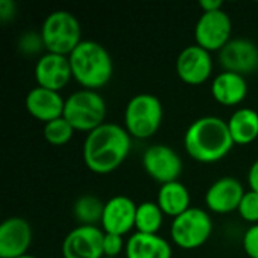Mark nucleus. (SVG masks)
Listing matches in <instances>:
<instances>
[{
    "instance_id": "nucleus-1",
    "label": "nucleus",
    "mask_w": 258,
    "mask_h": 258,
    "mask_svg": "<svg viewBox=\"0 0 258 258\" xmlns=\"http://www.w3.org/2000/svg\"><path fill=\"white\" fill-rule=\"evenodd\" d=\"M132 136L128 132L113 122H104L88 133L83 144V160L89 171L95 174H109L115 171L128 156Z\"/></svg>"
},
{
    "instance_id": "nucleus-2",
    "label": "nucleus",
    "mask_w": 258,
    "mask_h": 258,
    "mask_svg": "<svg viewBox=\"0 0 258 258\" xmlns=\"http://www.w3.org/2000/svg\"><path fill=\"white\" fill-rule=\"evenodd\" d=\"M183 142L186 153L201 163L219 162L234 147L228 122L218 116L195 119L187 127Z\"/></svg>"
},
{
    "instance_id": "nucleus-3",
    "label": "nucleus",
    "mask_w": 258,
    "mask_h": 258,
    "mask_svg": "<svg viewBox=\"0 0 258 258\" xmlns=\"http://www.w3.org/2000/svg\"><path fill=\"white\" fill-rule=\"evenodd\" d=\"M73 77L83 89L97 91L109 83L113 74V62L109 51L98 42L85 39L68 56Z\"/></svg>"
},
{
    "instance_id": "nucleus-4",
    "label": "nucleus",
    "mask_w": 258,
    "mask_h": 258,
    "mask_svg": "<svg viewBox=\"0 0 258 258\" xmlns=\"http://www.w3.org/2000/svg\"><path fill=\"white\" fill-rule=\"evenodd\" d=\"M41 38L48 53L70 56L82 42L80 23L68 11H54L44 20Z\"/></svg>"
},
{
    "instance_id": "nucleus-5",
    "label": "nucleus",
    "mask_w": 258,
    "mask_h": 258,
    "mask_svg": "<svg viewBox=\"0 0 258 258\" xmlns=\"http://www.w3.org/2000/svg\"><path fill=\"white\" fill-rule=\"evenodd\" d=\"M106 112V101L97 91L80 89L65 100L63 118L74 130L91 133L104 124Z\"/></svg>"
},
{
    "instance_id": "nucleus-6",
    "label": "nucleus",
    "mask_w": 258,
    "mask_h": 258,
    "mask_svg": "<svg viewBox=\"0 0 258 258\" xmlns=\"http://www.w3.org/2000/svg\"><path fill=\"white\" fill-rule=\"evenodd\" d=\"M163 119L160 100L153 94H138L125 106L124 122L132 138L148 139L157 133Z\"/></svg>"
},
{
    "instance_id": "nucleus-7",
    "label": "nucleus",
    "mask_w": 258,
    "mask_h": 258,
    "mask_svg": "<svg viewBox=\"0 0 258 258\" xmlns=\"http://www.w3.org/2000/svg\"><path fill=\"white\" fill-rule=\"evenodd\" d=\"M213 230L209 213L198 207H190L171 224V239L183 249H197L203 246Z\"/></svg>"
},
{
    "instance_id": "nucleus-8",
    "label": "nucleus",
    "mask_w": 258,
    "mask_h": 258,
    "mask_svg": "<svg viewBox=\"0 0 258 258\" xmlns=\"http://www.w3.org/2000/svg\"><path fill=\"white\" fill-rule=\"evenodd\" d=\"M231 18L224 9L203 12L195 24V39L207 51H221L231 41Z\"/></svg>"
},
{
    "instance_id": "nucleus-9",
    "label": "nucleus",
    "mask_w": 258,
    "mask_h": 258,
    "mask_svg": "<svg viewBox=\"0 0 258 258\" xmlns=\"http://www.w3.org/2000/svg\"><path fill=\"white\" fill-rule=\"evenodd\" d=\"M142 165L145 172L157 183L166 184L171 181H178L183 172L181 157L168 145L157 144L150 148L142 156Z\"/></svg>"
},
{
    "instance_id": "nucleus-10",
    "label": "nucleus",
    "mask_w": 258,
    "mask_h": 258,
    "mask_svg": "<svg viewBox=\"0 0 258 258\" xmlns=\"http://www.w3.org/2000/svg\"><path fill=\"white\" fill-rule=\"evenodd\" d=\"M104 231L98 227L79 225L71 230L62 243L63 258H104Z\"/></svg>"
},
{
    "instance_id": "nucleus-11",
    "label": "nucleus",
    "mask_w": 258,
    "mask_h": 258,
    "mask_svg": "<svg viewBox=\"0 0 258 258\" xmlns=\"http://www.w3.org/2000/svg\"><path fill=\"white\" fill-rule=\"evenodd\" d=\"M175 70L178 77L187 85H203L213 71V62L210 51L198 44L187 45L177 57Z\"/></svg>"
},
{
    "instance_id": "nucleus-12",
    "label": "nucleus",
    "mask_w": 258,
    "mask_h": 258,
    "mask_svg": "<svg viewBox=\"0 0 258 258\" xmlns=\"http://www.w3.org/2000/svg\"><path fill=\"white\" fill-rule=\"evenodd\" d=\"M219 62L224 71L246 76L258 70V47L249 39H231L221 51Z\"/></svg>"
},
{
    "instance_id": "nucleus-13",
    "label": "nucleus",
    "mask_w": 258,
    "mask_h": 258,
    "mask_svg": "<svg viewBox=\"0 0 258 258\" xmlns=\"http://www.w3.org/2000/svg\"><path fill=\"white\" fill-rule=\"evenodd\" d=\"M73 77L70 57L56 53H45L35 65V79L38 86L59 92Z\"/></svg>"
},
{
    "instance_id": "nucleus-14",
    "label": "nucleus",
    "mask_w": 258,
    "mask_h": 258,
    "mask_svg": "<svg viewBox=\"0 0 258 258\" xmlns=\"http://www.w3.org/2000/svg\"><path fill=\"white\" fill-rule=\"evenodd\" d=\"M138 204L125 195H116L104 204L101 230L104 233L124 236L135 228Z\"/></svg>"
},
{
    "instance_id": "nucleus-15",
    "label": "nucleus",
    "mask_w": 258,
    "mask_h": 258,
    "mask_svg": "<svg viewBox=\"0 0 258 258\" xmlns=\"http://www.w3.org/2000/svg\"><path fill=\"white\" fill-rule=\"evenodd\" d=\"M32 243V228L20 216L8 218L0 225V258H20Z\"/></svg>"
},
{
    "instance_id": "nucleus-16",
    "label": "nucleus",
    "mask_w": 258,
    "mask_h": 258,
    "mask_svg": "<svg viewBox=\"0 0 258 258\" xmlns=\"http://www.w3.org/2000/svg\"><path fill=\"white\" fill-rule=\"evenodd\" d=\"M243 184L234 177H222L216 180L206 192V206L209 210L225 215L239 210L242 198L245 195Z\"/></svg>"
},
{
    "instance_id": "nucleus-17",
    "label": "nucleus",
    "mask_w": 258,
    "mask_h": 258,
    "mask_svg": "<svg viewBox=\"0 0 258 258\" xmlns=\"http://www.w3.org/2000/svg\"><path fill=\"white\" fill-rule=\"evenodd\" d=\"M26 109L33 118L47 124L63 116L65 100L56 91L35 86L26 95Z\"/></svg>"
},
{
    "instance_id": "nucleus-18",
    "label": "nucleus",
    "mask_w": 258,
    "mask_h": 258,
    "mask_svg": "<svg viewBox=\"0 0 258 258\" xmlns=\"http://www.w3.org/2000/svg\"><path fill=\"white\" fill-rule=\"evenodd\" d=\"M248 94V83L243 76L224 71L212 82L213 98L224 106L240 104Z\"/></svg>"
},
{
    "instance_id": "nucleus-19",
    "label": "nucleus",
    "mask_w": 258,
    "mask_h": 258,
    "mask_svg": "<svg viewBox=\"0 0 258 258\" xmlns=\"http://www.w3.org/2000/svg\"><path fill=\"white\" fill-rule=\"evenodd\" d=\"M127 258H172L169 242L159 234L135 233L125 243Z\"/></svg>"
},
{
    "instance_id": "nucleus-20",
    "label": "nucleus",
    "mask_w": 258,
    "mask_h": 258,
    "mask_svg": "<svg viewBox=\"0 0 258 258\" xmlns=\"http://www.w3.org/2000/svg\"><path fill=\"white\" fill-rule=\"evenodd\" d=\"M157 204L165 215L177 218L190 209V194L181 181H171L160 186Z\"/></svg>"
},
{
    "instance_id": "nucleus-21",
    "label": "nucleus",
    "mask_w": 258,
    "mask_h": 258,
    "mask_svg": "<svg viewBox=\"0 0 258 258\" xmlns=\"http://www.w3.org/2000/svg\"><path fill=\"white\" fill-rule=\"evenodd\" d=\"M227 122L234 145H248L258 138V112L254 109H237Z\"/></svg>"
},
{
    "instance_id": "nucleus-22",
    "label": "nucleus",
    "mask_w": 258,
    "mask_h": 258,
    "mask_svg": "<svg viewBox=\"0 0 258 258\" xmlns=\"http://www.w3.org/2000/svg\"><path fill=\"white\" fill-rule=\"evenodd\" d=\"M163 212L157 203L144 201L138 204L136 209V233L142 234H157L163 224Z\"/></svg>"
},
{
    "instance_id": "nucleus-23",
    "label": "nucleus",
    "mask_w": 258,
    "mask_h": 258,
    "mask_svg": "<svg viewBox=\"0 0 258 258\" xmlns=\"http://www.w3.org/2000/svg\"><path fill=\"white\" fill-rule=\"evenodd\" d=\"M104 204L100 198L94 195H82L80 198L76 200L73 206V213L76 219L80 222V225H91L97 227L95 224L101 222L103 219V212H104Z\"/></svg>"
},
{
    "instance_id": "nucleus-24",
    "label": "nucleus",
    "mask_w": 258,
    "mask_h": 258,
    "mask_svg": "<svg viewBox=\"0 0 258 258\" xmlns=\"http://www.w3.org/2000/svg\"><path fill=\"white\" fill-rule=\"evenodd\" d=\"M74 132L76 130L73 128V125L63 116L44 124V138H45V141L48 144H51V145H56V147L68 144L71 141Z\"/></svg>"
},
{
    "instance_id": "nucleus-25",
    "label": "nucleus",
    "mask_w": 258,
    "mask_h": 258,
    "mask_svg": "<svg viewBox=\"0 0 258 258\" xmlns=\"http://www.w3.org/2000/svg\"><path fill=\"white\" fill-rule=\"evenodd\" d=\"M240 216L246 221V222H251L252 225H257L258 224V194L254 190H248L243 198H242V203L239 206V210Z\"/></svg>"
},
{
    "instance_id": "nucleus-26",
    "label": "nucleus",
    "mask_w": 258,
    "mask_h": 258,
    "mask_svg": "<svg viewBox=\"0 0 258 258\" xmlns=\"http://www.w3.org/2000/svg\"><path fill=\"white\" fill-rule=\"evenodd\" d=\"M122 249H125L122 236L104 233V242H103V252H104V257L118 258V255L121 254Z\"/></svg>"
},
{
    "instance_id": "nucleus-27",
    "label": "nucleus",
    "mask_w": 258,
    "mask_h": 258,
    "mask_svg": "<svg viewBox=\"0 0 258 258\" xmlns=\"http://www.w3.org/2000/svg\"><path fill=\"white\" fill-rule=\"evenodd\" d=\"M243 249L249 258H258V224L246 230L243 236Z\"/></svg>"
},
{
    "instance_id": "nucleus-28",
    "label": "nucleus",
    "mask_w": 258,
    "mask_h": 258,
    "mask_svg": "<svg viewBox=\"0 0 258 258\" xmlns=\"http://www.w3.org/2000/svg\"><path fill=\"white\" fill-rule=\"evenodd\" d=\"M15 11H17V5L14 2H11V0H2L0 2V18L3 23L14 18Z\"/></svg>"
},
{
    "instance_id": "nucleus-29",
    "label": "nucleus",
    "mask_w": 258,
    "mask_h": 258,
    "mask_svg": "<svg viewBox=\"0 0 258 258\" xmlns=\"http://www.w3.org/2000/svg\"><path fill=\"white\" fill-rule=\"evenodd\" d=\"M248 184L251 187V190L258 194V159L251 165L249 172H248Z\"/></svg>"
},
{
    "instance_id": "nucleus-30",
    "label": "nucleus",
    "mask_w": 258,
    "mask_h": 258,
    "mask_svg": "<svg viewBox=\"0 0 258 258\" xmlns=\"http://www.w3.org/2000/svg\"><path fill=\"white\" fill-rule=\"evenodd\" d=\"M222 0H201L200 6L203 12H212V11H219L222 9Z\"/></svg>"
},
{
    "instance_id": "nucleus-31",
    "label": "nucleus",
    "mask_w": 258,
    "mask_h": 258,
    "mask_svg": "<svg viewBox=\"0 0 258 258\" xmlns=\"http://www.w3.org/2000/svg\"><path fill=\"white\" fill-rule=\"evenodd\" d=\"M20 258H38V257H33V255H29V254H26V255H23V257Z\"/></svg>"
},
{
    "instance_id": "nucleus-32",
    "label": "nucleus",
    "mask_w": 258,
    "mask_h": 258,
    "mask_svg": "<svg viewBox=\"0 0 258 258\" xmlns=\"http://www.w3.org/2000/svg\"><path fill=\"white\" fill-rule=\"evenodd\" d=\"M104 258H107V257H104Z\"/></svg>"
}]
</instances>
